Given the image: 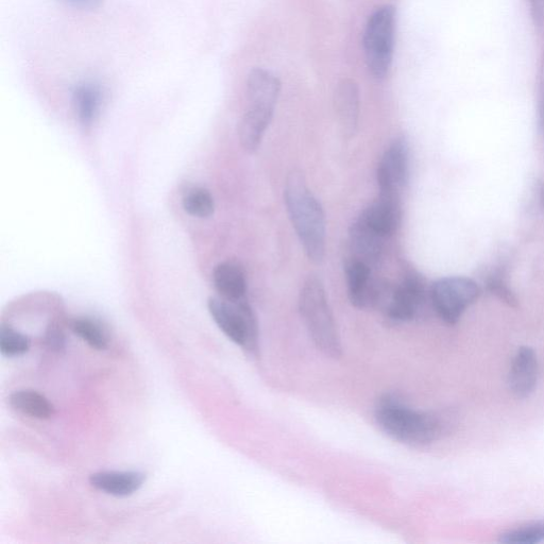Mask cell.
Masks as SVG:
<instances>
[{"label":"cell","mask_w":544,"mask_h":544,"mask_svg":"<svg viewBox=\"0 0 544 544\" xmlns=\"http://www.w3.org/2000/svg\"><path fill=\"white\" fill-rule=\"evenodd\" d=\"M289 218L308 259L320 264L326 255L327 223L320 202L299 170L288 175L284 190Z\"/></svg>","instance_id":"6da1fadb"},{"label":"cell","mask_w":544,"mask_h":544,"mask_svg":"<svg viewBox=\"0 0 544 544\" xmlns=\"http://www.w3.org/2000/svg\"><path fill=\"white\" fill-rule=\"evenodd\" d=\"M374 418L388 437L405 446H429L444 432L437 416L414 410L395 395H385L378 401Z\"/></svg>","instance_id":"7a4b0ae2"},{"label":"cell","mask_w":544,"mask_h":544,"mask_svg":"<svg viewBox=\"0 0 544 544\" xmlns=\"http://www.w3.org/2000/svg\"><path fill=\"white\" fill-rule=\"evenodd\" d=\"M299 309L314 344L331 359L343 354L342 343L327 298L326 289L318 278L312 277L301 289Z\"/></svg>","instance_id":"3957f363"},{"label":"cell","mask_w":544,"mask_h":544,"mask_svg":"<svg viewBox=\"0 0 544 544\" xmlns=\"http://www.w3.org/2000/svg\"><path fill=\"white\" fill-rule=\"evenodd\" d=\"M208 308L218 328L234 344L252 354L258 352V319L247 299L230 302L223 298H211Z\"/></svg>","instance_id":"277c9868"},{"label":"cell","mask_w":544,"mask_h":544,"mask_svg":"<svg viewBox=\"0 0 544 544\" xmlns=\"http://www.w3.org/2000/svg\"><path fill=\"white\" fill-rule=\"evenodd\" d=\"M396 30V9L386 5L369 17L364 33V48L369 71L384 78L393 63Z\"/></svg>","instance_id":"5b68a950"},{"label":"cell","mask_w":544,"mask_h":544,"mask_svg":"<svg viewBox=\"0 0 544 544\" xmlns=\"http://www.w3.org/2000/svg\"><path fill=\"white\" fill-rule=\"evenodd\" d=\"M480 294L479 285L471 279L449 277L433 284L430 301L437 316L447 325L454 326Z\"/></svg>","instance_id":"8992f818"},{"label":"cell","mask_w":544,"mask_h":544,"mask_svg":"<svg viewBox=\"0 0 544 544\" xmlns=\"http://www.w3.org/2000/svg\"><path fill=\"white\" fill-rule=\"evenodd\" d=\"M430 299L424 281L414 272L406 275L394 288H385L380 304L384 314L394 323L411 322L417 319Z\"/></svg>","instance_id":"52a82bcc"},{"label":"cell","mask_w":544,"mask_h":544,"mask_svg":"<svg viewBox=\"0 0 544 544\" xmlns=\"http://www.w3.org/2000/svg\"><path fill=\"white\" fill-rule=\"evenodd\" d=\"M410 175V148L404 138L389 145L379 163L377 179L381 194L400 195Z\"/></svg>","instance_id":"ba28073f"},{"label":"cell","mask_w":544,"mask_h":544,"mask_svg":"<svg viewBox=\"0 0 544 544\" xmlns=\"http://www.w3.org/2000/svg\"><path fill=\"white\" fill-rule=\"evenodd\" d=\"M348 296L352 305L365 310L380 304L384 285L372 280L371 267L352 258L345 267Z\"/></svg>","instance_id":"9c48e42d"},{"label":"cell","mask_w":544,"mask_h":544,"mask_svg":"<svg viewBox=\"0 0 544 544\" xmlns=\"http://www.w3.org/2000/svg\"><path fill=\"white\" fill-rule=\"evenodd\" d=\"M539 380V362L531 347L518 349L508 373L510 391L519 399L529 398L535 391Z\"/></svg>","instance_id":"30bf717a"},{"label":"cell","mask_w":544,"mask_h":544,"mask_svg":"<svg viewBox=\"0 0 544 544\" xmlns=\"http://www.w3.org/2000/svg\"><path fill=\"white\" fill-rule=\"evenodd\" d=\"M400 195L381 194L362 213L364 223L384 238L393 235L401 223Z\"/></svg>","instance_id":"8fae6325"},{"label":"cell","mask_w":544,"mask_h":544,"mask_svg":"<svg viewBox=\"0 0 544 544\" xmlns=\"http://www.w3.org/2000/svg\"><path fill=\"white\" fill-rule=\"evenodd\" d=\"M334 106L340 128L347 138H352L360 118V90L355 81L345 79L338 83Z\"/></svg>","instance_id":"7c38bea8"},{"label":"cell","mask_w":544,"mask_h":544,"mask_svg":"<svg viewBox=\"0 0 544 544\" xmlns=\"http://www.w3.org/2000/svg\"><path fill=\"white\" fill-rule=\"evenodd\" d=\"M349 238L354 259L366 263L371 268L378 265L386 238L370 229L360 217L351 226Z\"/></svg>","instance_id":"4fadbf2b"},{"label":"cell","mask_w":544,"mask_h":544,"mask_svg":"<svg viewBox=\"0 0 544 544\" xmlns=\"http://www.w3.org/2000/svg\"><path fill=\"white\" fill-rule=\"evenodd\" d=\"M146 474L139 471H104L91 475V485L107 495L125 498L140 490Z\"/></svg>","instance_id":"5bb4252c"},{"label":"cell","mask_w":544,"mask_h":544,"mask_svg":"<svg viewBox=\"0 0 544 544\" xmlns=\"http://www.w3.org/2000/svg\"><path fill=\"white\" fill-rule=\"evenodd\" d=\"M275 109L249 106L238 125V138L249 153L257 151L267 130Z\"/></svg>","instance_id":"9a60e30c"},{"label":"cell","mask_w":544,"mask_h":544,"mask_svg":"<svg viewBox=\"0 0 544 544\" xmlns=\"http://www.w3.org/2000/svg\"><path fill=\"white\" fill-rule=\"evenodd\" d=\"M281 92L278 77L263 68H254L247 79L249 106L275 109Z\"/></svg>","instance_id":"2e32d148"},{"label":"cell","mask_w":544,"mask_h":544,"mask_svg":"<svg viewBox=\"0 0 544 544\" xmlns=\"http://www.w3.org/2000/svg\"><path fill=\"white\" fill-rule=\"evenodd\" d=\"M213 281L221 298L230 302L246 299V276L237 263L228 261L217 265L213 272Z\"/></svg>","instance_id":"e0dca14e"},{"label":"cell","mask_w":544,"mask_h":544,"mask_svg":"<svg viewBox=\"0 0 544 544\" xmlns=\"http://www.w3.org/2000/svg\"><path fill=\"white\" fill-rule=\"evenodd\" d=\"M9 402L15 411L36 419L47 420L56 413L53 403L34 390L15 391Z\"/></svg>","instance_id":"ac0fdd59"},{"label":"cell","mask_w":544,"mask_h":544,"mask_svg":"<svg viewBox=\"0 0 544 544\" xmlns=\"http://www.w3.org/2000/svg\"><path fill=\"white\" fill-rule=\"evenodd\" d=\"M102 102L99 85L93 82L78 84L73 92V104L79 121L84 126L93 123Z\"/></svg>","instance_id":"d6986e66"},{"label":"cell","mask_w":544,"mask_h":544,"mask_svg":"<svg viewBox=\"0 0 544 544\" xmlns=\"http://www.w3.org/2000/svg\"><path fill=\"white\" fill-rule=\"evenodd\" d=\"M182 204L187 214L198 218H209L214 214L215 210L213 196L202 187H195V189L186 192Z\"/></svg>","instance_id":"ffe728a7"},{"label":"cell","mask_w":544,"mask_h":544,"mask_svg":"<svg viewBox=\"0 0 544 544\" xmlns=\"http://www.w3.org/2000/svg\"><path fill=\"white\" fill-rule=\"evenodd\" d=\"M499 541L505 544H537L544 542V520L507 531L500 536Z\"/></svg>","instance_id":"44dd1931"},{"label":"cell","mask_w":544,"mask_h":544,"mask_svg":"<svg viewBox=\"0 0 544 544\" xmlns=\"http://www.w3.org/2000/svg\"><path fill=\"white\" fill-rule=\"evenodd\" d=\"M72 330L93 349L101 351L108 348V338L105 332L93 320L88 318L75 319L72 322Z\"/></svg>","instance_id":"7402d4cb"},{"label":"cell","mask_w":544,"mask_h":544,"mask_svg":"<svg viewBox=\"0 0 544 544\" xmlns=\"http://www.w3.org/2000/svg\"><path fill=\"white\" fill-rule=\"evenodd\" d=\"M31 347L29 337L10 327L0 328V351L4 356L15 357L26 354Z\"/></svg>","instance_id":"603a6c76"},{"label":"cell","mask_w":544,"mask_h":544,"mask_svg":"<svg viewBox=\"0 0 544 544\" xmlns=\"http://www.w3.org/2000/svg\"><path fill=\"white\" fill-rule=\"evenodd\" d=\"M488 288L493 295H496L499 299L504 301L509 306H513V308L517 306L518 302L515 295L512 293V291H510V289L503 281L492 278L488 282Z\"/></svg>","instance_id":"cb8c5ba5"},{"label":"cell","mask_w":544,"mask_h":544,"mask_svg":"<svg viewBox=\"0 0 544 544\" xmlns=\"http://www.w3.org/2000/svg\"><path fill=\"white\" fill-rule=\"evenodd\" d=\"M68 6L80 10H89L97 8L104 0H62Z\"/></svg>","instance_id":"d4e9b609"},{"label":"cell","mask_w":544,"mask_h":544,"mask_svg":"<svg viewBox=\"0 0 544 544\" xmlns=\"http://www.w3.org/2000/svg\"><path fill=\"white\" fill-rule=\"evenodd\" d=\"M535 23L541 27L544 24V0H530Z\"/></svg>","instance_id":"484cf974"},{"label":"cell","mask_w":544,"mask_h":544,"mask_svg":"<svg viewBox=\"0 0 544 544\" xmlns=\"http://www.w3.org/2000/svg\"><path fill=\"white\" fill-rule=\"evenodd\" d=\"M48 342L53 347H56V348L61 347V344L63 343V338L61 333H59V331H51L49 333Z\"/></svg>","instance_id":"4316f807"},{"label":"cell","mask_w":544,"mask_h":544,"mask_svg":"<svg viewBox=\"0 0 544 544\" xmlns=\"http://www.w3.org/2000/svg\"><path fill=\"white\" fill-rule=\"evenodd\" d=\"M540 119H541L542 129L544 132V94L542 96L541 104H540Z\"/></svg>","instance_id":"83f0119b"},{"label":"cell","mask_w":544,"mask_h":544,"mask_svg":"<svg viewBox=\"0 0 544 544\" xmlns=\"http://www.w3.org/2000/svg\"><path fill=\"white\" fill-rule=\"evenodd\" d=\"M539 201L541 203V207L544 209V183H541L539 187Z\"/></svg>","instance_id":"f1b7e54d"}]
</instances>
